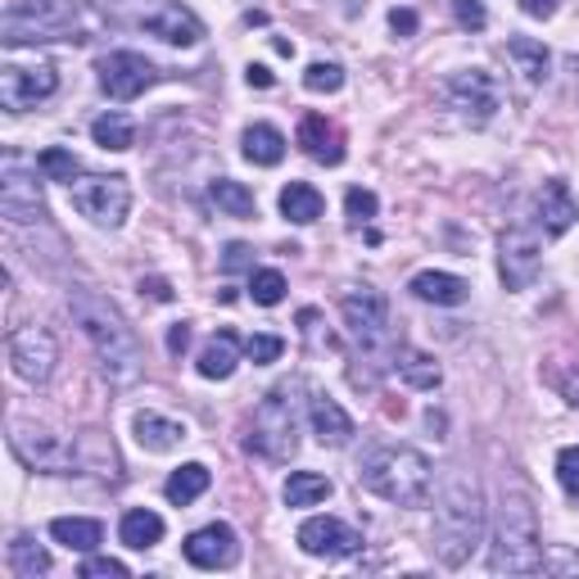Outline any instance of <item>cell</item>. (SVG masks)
<instances>
[{
    "mask_svg": "<svg viewBox=\"0 0 579 579\" xmlns=\"http://www.w3.org/2000/svg\"><path fill=\"white\" fill-rule=\"evenodd\" d=\"M394 376H399V381H408L412 390H434L444 372H440V362H434L430 353L399 344V349H394Z\"/></svg>",
    "mask_w": 579,
    "mask_h": 579,
    "instance_id": "obj_25",
    "label": "cell"
},
{
    "mask_svg": "<svg viewBox=\"0 0 579 579\" xmlns=\"http://www.w3.org/2000/svg\"><path fill=\"white\" fill-rule=\"evenodd\" d=\"M91 136L100 150H131V140H136V122L127 114H100L91 122Z\"/></svg>",
    "mask_w": 579,
    "mask_h": 579,
    "instance_id": "obj_34",
    "label": "cell"
},
{
    "mask_svg": "<svg viewBox=\"0 0 579 579\" xmlns=\"http://www.w3.org/2000/svg\"><path fill=\"white\" fill-rule=\"evenodd\" d=\"M507 59L517 63V72H521L530 87H539L548 78V68H552V55L543 50V41H530V37H512V41H507Z\"/></svg>",
    "mask_w": 579,
    "mask_h": 579,
    "instance_id": "obj_28",
    "label": "cell"
},
{
    "mask_svg": "<svg viewBox=\"0 0 579 579\" xmlns=\"http://www.w3.org/2000/svg\"><path fill=\"white\" fill-rule=\"evenodd\" d=\"M453 14H458V23H462L467 32H480V28L489 23V14H484L480 0H453Z\"/></svg>",
    "mask_w": 579,
    "mask_h": 579,
    "instance_id": "obj_43",
    "label": "cell"
},
{
    "mask_svg": "<svg viewBox=\"0 0 579 579\" xmlns=\"http://www.w3.org/2000/svg\"><path fill=\"white\" fill-rule=\"evenodd\" d=\"M59 91V78L50 63H6L0 68V105H6L10 114H23L41 100H50Z\"/></svg>",
    "mask_w": 579,
    "mask_h": 579,
    "instance_id": "obj_13",
    "label": "cell"
},
{
    "mask_svg": "<svg viewBox=\"0 0 579 579\" xmlns=\"http://www.w3.org/2000/svg\"><path fill=\"white\" fill-rule=\"evenodd\" d=\"M10 570H14L19 579H37V575L50 570V552L37 548L28 534H14V539H10Z\"/></svg>",
    "mask_w": 579,
    "mask_h": 579,
    "instance_id": "obj_35",
    "label": "cell"
},
{
    "mask_svg": "<svg viewBox=\"0 0 579 579\" xmlns=\"http://www.w3.org/2000/svg\"><path fill=\"white\" fill-rule=\"evenodd\" d=\"M322 208H326V199H322V190L308 186V181H290V186L281 190V213L290 217V223H300V227L317 223Z\"/></svg>",
    "mask_w": 579,
    "mask_h": 579,
    "instance_id": "obj_27",
    "label": "cell"
},
{
    "mask_svg": "<svg viewBox=\"0 0 579 579\" xmlns=\"http://www.w3.org/2000/svg\"><path fill=\"white\" fill-rule=\"evenodd\" d=\"M300 145H304V155H313L317 164H340V159H344L340 131H335L322 114H304V122H300Z\"/></svg>",
    "mask_w": 579,
    "mask_h": 579,
    "instance_id": "obj_23",
    "label": "cell"
},
{
    "mask_svg": "<svg viewBox=\"0 0 579 579\" xmlns=\"http://www.w3.org/2000/svg\"><path fill=\"white\" fill-rule=\"evenodd\" d=\"M304 87H308V91H317V96H331V91H340V87H344V68H340V63L317 59V63H308V68H304Z\"/></svg>",
    "mask_w": 579,
    "mask_h": 579,
    "instance_id": "obj_37",
    "label": "cell"
},
{
    "mask_svg": "<svg viewBox=\"0 0 579 579\" xmlns=\"http://www.w3.org/2000/svg\"><path fill=\"white\" fill-rule=\"evenodd\" d=\"M249 300L263 304V308H276V304L285 300V276H281L276 267L254 272V276H249Z\"/></svg>",
    "mask_w": 579,
    "mask_h": 579,
    "instance_id": "obj_36",
    "label": "cell"
},
{
    "mask_svg": "<svg viewBox=\"0 0 579 579\" xmlns=\"http://www.w3.org/2000/svg\"><path fill=\"white\" fill-rule=\"evenodd\" d=\"M249 263V249L245 245H227V267H245Z\"/></svg>",
    "mask_w": 579,
    "mask_h": 579,
    "instance_id": "obj_49",
    "label": "cell"
},
{
    "mask_svg": "<svg viewBox=\"0 0 579 579\" xmlns=\"http://www.w3.org/2000/svg\"><path fill=\"white\" fill-rule=\"evenodd\" d=\"M534 213H539V227H543V236H566V232L575 227V217H579V208H575V199H570V186H566V181H543Z\"/></svg>",
    "mask_w": 579,
    "mask_h": 579,
    "instance_id": "obj_20",
    "label": "cell"
},
{
    "mask_svg": "<svg viewBox=\"0 0 579 579\" xmlns=\"http://www.w3.org/2000/svg\"><path fill=\"white\" fill-rule=\"evenodd\" d=\"M543 566L539 548V521L526 493H507L498 507V530L489 548V570L493 575H534Z\"/></svg>",
    "mask_w": 579,
    "mask_h": 579,
    "instance_id": "obj_4",
    "label": "cell"
},
{
    "mask_svg": "<svg viewBox=\"0 0 579 579\" xmlns=\"http://www.w3.org/2000/svg\"><path fill=\"white\" fill-rule=\"evenodd\" d=\"M480 539H484L480 484L467 475H453L444 498H440V512H434V552H440L444 566H462V561H471Z\"/></svg>",
    "mask_w": 579,
    "mask_h": 579,
    "instance_id": "obj_3",
    "label": "cell"
},
{
    "mask_svg": "<svg viewBox=\"0 0 579 579\" xmlns=\"http://www.w3.org/2000/svg\"><path fill=\"white\" fill-rule=\"evenodd\" d=\"M498 267H502L507 290H530L534 276H539V236L526 232V227H512V232L502 236V258H498Z\"/></svg>",
    "mask_w": 579,
    "mask_h": 579,
    "instance_id": "obj_17",
    "label": "cell"
},
{
    "mask_svg": "<svg viewBox=\"0 0 579 579\" xmlns=\"http://www.w3.org/2000/svg\"><path fill=\"white\" fill-rule=\"evenodd\" d=\"M118 534H122V543L131 552H145V548H155L164 539V517H155L150 507H131V512L122 517V526H118Z\"/></svg>",
    "mask_w": 579,
    "mask_h": 579,
    "instance_id": "obj_29",
    "label": "cell"
},
{
    "mask_svg": "<svg viewBox=\"0 0 579 579\" xmlns=\"http://www.w3.org/2000/svg\"><path fill=\"white\" fill-rule=\"evenodd\" d=\"M236 557H241V539L223 521H213L186 539V561L199 570H227V566H236Z\"/></svg>",
    "mask_w": 579,
    "mask_h": 579,
    "instance_id": "obj_16",
    "label": "cell"
},
{
    "mask_svg": "<svg viewBox=\"0 0 579 579\" xmlns=\"http://www.w3.org/2000/svg\"><path fill=\"white\" fill-rule=\"evenodd\" d=\"M245 159L258 164V168H276L285 159V136L272 122H254L245 131Z\"/></svg>",
    "mask_w": 579,
    "mask_h": 579,
    "instance_id": "obj_30",
    "label": "cell"
},
{
    "mask_svg": "<svg viewBox=\"0 0 579 579\" xmlns=\"http://www.w3.org/2000/svg\"><path fill=\"white\" fill-rule=\"evenodd\" d=\"M10 449L28 471H41V475H72L78 471V449H72L68 440H59V434L41 430V425L14 421L10 425Z\"/></svg>",
    "mask_w": 579,
    "mask_h": 579,
    "instance_id": "obj_8",
    "label": "cell"
},
{
    "mask_svg": "<svg viewBox=\"0 0 579 579\" xmlns=\"http://www.w3.org/2000/svg\"><path fill=\"white\" fill-rule=\"evenodd\" d=\"M186 344H190V326H186V322H177V326L168 331V353H173V357H181V353H186Z\"/></svg>",
    "mask_w": 579,
    "mask_h": 579,
    "instance_id": "obj_46",
    "label": "cell"
},
{
    "mask_svg": "<svg viewBox=\"0 0 579 579\" xmlns=\"http://www.w3.org/2000/svg\"><path fill=\"white\" fill-rule=\"evenodd\" d=\"M557 480H561V489H566L570 498H579V444L557 453Z\"/></svg>",
    "mask_w": 579,
    "mask_h": 579,
    "instance_id": "obj_41",
    "label": "cell"
},
{
    "mask_svg": "<svg viewBox=\"0 0 579 579\" xmlns=\"http://www.w3.org/2000/svg\"><path fill=\"white\" fill-rule=\"evenodd\" d=\"M186 440V425L181 421H168L159 412H140L136 416V444L140 449H150V453H168Z\"/></svg>",
    "mask_w": 579,
    "mask_h": 579,
    "instance_id": "obj_24",
    "label": "cell"
},
{
    "mask_svg": "<svg viewBox=\"0 0 579 579\" xmlns=\"http://www.w3.org/2000/svg\"><path fill=\"white\" fill-rule=\"evenodd\" d=\"M322 498H331V480L326 475H317V471H290V480H285V507H313Z\"/></svg>",
    "mask_w": 579,
    "mask_h": 579,
    "instance_id": "obj_33",
    "label": "cell"
},
{
    "mask_svg": "<svg viewBox=\"0 0 579 579\" xmlns=\"http://www.w3.org/2000/svg\"><path fill=\"white\" fill-rule=\"evenodd\" d=\"M521 10H526L530 19H548V14L557 10V0H521Z\"/></svg>",
    "mask_w": 579,
    "mask_h": 579,
    "instance_id": "obj_47",
    "label": "cell"
},
{
    "mask_svg": "<svg viewBox=\"0 0 579 579\" xmlns=\"http://www.w3.org/2000/svg\"><path fill=\"white\" fill-rule=\"evenodd\" d=\"M245 353H249V362L267 367V362H276V357L285 353V340H281V335H249V340H245Z\"/></svg>",
    "mask_w": 579,
    "mask_h": 579,
    "instance_id": "obj_40",
    "label": "cell"
},
{
    "mask_svg": "<svg viewBox=\"0 0 579 579\" xmlns=\"http://www.w3.org/2000/svg\"><path fill=\"white\" fill-rule=\"evenodd\" d=\"M376 195L372 190H362V186H353L349 195H344V213H349V227H367L372 217H376Z\"/></svg>",
    "mask_w": 579,
    "mask_h": 579,
    "instance_id": "obj_39",
    "label": "cell"
},
{
    "mask_svg": "<svg viewBox=\"0 0 579 579\" xmlns=\"http://www.w3.org/2000/svg\"><path fill=\"white\" fill-rule=\"evenodd\" d=\"M340 313H344V326H349V335L362 353H385V349L394 353L399 349L394 335H390V304H385L381 290H372V285L349 290V295L340 300Z\"/></svg>",
    "mask_w": 579,
    "mask_h": 579,
    "instance_id": "obj_6",
    "label": "cell"
},
{
    "mask_svg": "<svg viewBox=\"0 0 579 579\" xmlns=\"http://www.w3.org/2000/svg\"><path fill=\"white\" fill-rule=\"evenodd\" d=\"M122 575H127V566L114 561V557H87L82 561V579H122Z\"/></svg>",
    "mask_w": 579,
    "mask_h": 579,
    "instance_id": "obj_42",
    "label": "cell"
},
{
    "mask_svg": "<svg viewBox=\"0 0 579 579\" xmlns=\"http://www.w3.org/2000/svg\"><path fill=\"white\" fill-rule=\"evenodd\" d=\"M131 19H136V28H145L168 46H195L204 37V23L186 6H177V0H136Z\"/></svg>",
    "mask_w": 579,
    "mask_h": 579,
    "instance_id": "obj_12",
    "label": "cell"
},
{
    "mask_svg": "<svg viewBox=\"0 0 579 579\" xmlns=\"http://www.w3.org/2000/svg\"><path fill=\"white\" fill-rule=\"evenodd\" d=\"M408 290L416 300H425V304H444V308H453V304H462L467 300V281L462 276H453V272H416L412 281H408Z\"/></svg>",
    "mask_w": 579,
    "mask_h": 579,
    "instance_id": "obj_22",
    "label": "cell"
},
{
    "mask_svg": "<svg viewBox=\"0 0 579 579\" xmlns=\"http://www.w3.org/2000/svg\"><path fill=\"white\" fill-rule=\"evenodd\" d=\"M72 28V6L63 0H14L6 10V41H59Z\"/></svg>",
    "mask_w": 579,
    "mask_h": 579,
    "instance_id": "obj_9",
    "label": "cell"
},
{
    "mask_svg": "<svg viewBox=\"0 0 579 579\" xmlns=\"http://www.w3.org/2000/svg\"><path fill=\"white\" fill-rule=\"evenodd\" d=\"M68 308H72V322H78L82 335L91 340L105 376H109L114 385H131V381L145 372V353H140L136 331L122 322V313H118L109 300L91 295V290H78V295L68 300Z\"/></svg>",
    "mask_w": 579,
    "mask_h": 579,
    "instance_id": "obj_1",
    "label": "cell"
},
{
    "mask_svg": "<svg viewBox=\"0 0 579 579\" xmlns=\"http://www.w3.org/2000/svg\"><path fill=\"white\" fill-rule=\"evenodd\" d=\"M68 195H72V208L96 227H118L131 208V186L127 177H114V173H91V177L68 181Z\"/></svg>",
    "mask_w": 579,
    "mask_h": 579,
    "instance_id": "obj_7",
    "label": "cell"
},
{
    "mask_svg": "<svg viewBox=\"0 0 579 579\" xmlns=\"http://www.w3.org/2000/svg\"><path fill=\"white\" fill-rule=\"evenodd\" d=\"M444 96H449V105H453L471 127H484V122L498 114V105H502V87H498L493 72H484V68H462V72H453L449 87H444Z\"/></svg>",
    "mask_w": 579,
    "mask_h": 579,
    "instance_id": "obj_10",
    "label": "cell"
},
{
    "mask_svg": "<svg viewBox=\"0 0 579 579\" xmlns=\"http://www.w3.org/2000/svg\"><path fill=\"white\" fill-rule=\"evenodd\" d=\"M245 449L258 453V458H267V462H290V458H295V449H300V416H295V399H290V385L272 390V394L254 408Z\"/></svg>",
    "mask_w": 579,
    "mask_h": 579,
    "instance_id": "obj_5",
    "label": "cell"
},
{
    "mask_svg": "<svg viewBox=\"0 0 579 579\" xmlns=\"http://www.w3.org/2000/svg\"><path fill=\"white\" fill-rule=\"evenodd\" d=\"M236 362H241V340H236V331H217L204 349H199V376L204 381H227L232 372H236Z\"/></svg>",
    "mask_w": 579,
    "mask_h": 579,
    "instance_id": "obj_21",
    "label": "cell"
},
{
    "mask_svg": "<svg viewBox=\"0 0 579 579\" xmlns=\"http://www.w3.org/2000/svg\"><path fill=\"white\" fill-rule=\"evenodd\" d=\"M155 78H159V68L136 50H114L100 59V87L109 100H136L145 87H155Z\"/></svg>",
    "mask_w": 579,
    "mask_h": 579,
    "instance_id": "obj_14",
    "label": "cell"
},
{
    "mask_svg": "<svg viewBox=\"0 0 579 579\" xmlns=\"http://www.w3.org/2000/svg\"><path fill=\"white\" fill-rule=\"evenodd\" d=\"M308 421H313V434H317L322 444H331V449H344L353 440V416L331 394H322V390L308 399Z\"/></svg>",
    "mask_w": 579,
    "mask_h": 579,
    "instance_id": "obj_19",
    "label": "cell"
},
{
    "mask_svg": "<svg viewBox=\"0 0 579 579\" xmlns=\"http://www.w3.org/2000/svg\"><path fill=\"white\" fill-rule=\"evenodd\" d=\"M50 539L63 543L68 552H96L105 539V526L87 521V517H59V521H50Z\"/></svg>",
    "mask_w": 579,
    "mask_h": 579,
    "instance_id": "obj_26",
    "label": "cell"
},
{
    "mask_svg": "<svg viewBox=\"0 0 579 579\" xmlns=\"http://www.w3.org/2000/svg\"><path fill=\"white\" fill-rule=\"evenodd\" d=\"M0 213L10 217V223H37V217L46 213V204H41V186H37V177L10 155L6 159V168H0Z\"/></svg>",
    "mask_w": 579,
    "mask_h": 579,
    "instance_id": "obj_15",
    "label": "cell"
},
{
    "mask_svg": "<svg viewBox=\"0 0 579 579\" xmlns=\"http://www.w3.org/2000/svg\"><path fill=\"white\" fill-rule=\"evenodd\" d=\"M249 87H272V68H263V63H249Z\"/></svg>",
    "mask_w": 579,
    "mask_h": 579,
    "instance_id": "obj_48",
    "label": "cell"
},
{
    "mask_svg": "<svg viewBox=\"0 0 579 579\" xmlns=\"http://www.w3.org/2000/svg\"><path fill=\"white\" fill-rule=\"evenodd\" d=\"M208 467L204 462H186V467H177L173 475H168V484H164V493H168V502H177V507H186V502H195L204 489H208Z\"/></svg>",
    "mask_w": 579,
    "mask_h": 579,
    "instance_id": "obj_31",
    "label": "cell"
},
{
    "mask_svg": "<svg viewBox=\"0 0 579 579\" xmlns=\"http://www.w3.org/2000/svg\"><path fill=\"white\" fill-rule=\"evenodd\" d=\"M208 199L223 208L227 217H254V190L245 181H232V177H217L208 186Z\"/></svg>",
    "mask_w": 579,
    "mask_h": 579,
    "instance_id": "obj_32",
    "label": "cell"
},
{
    "mask_svg": "<svg viewBox=\"0 0 579 579\" xmlns=\"http://www.w3.org/2000/svg\"><path fill=\"white\" fill-rule=\"evenodd\" d=\"M357 480L367 484L376 498L394 502V507H425L434 471H430L425 453H416L408 444H381V449H372L367 458H362Z\"/></svg>",
    "mask_w": 579,
    "mask_h": 579,
    "instance_id": "obj_2",
    "label": "cell"
},
{
    "mask_svg": "<svg viewBox=\"0 0 579 579\" xmlns=\"http://www.w3.org/2000/svg\"><path fill=\"white\" fill-rule=\"evenodd\" d=\"M300 548L308 557H353L362 548V534L335 517H308L300 526Z\"/></svg>",
    "mask_w": 579,
    "mask_h": 579,
    "instance_id": "obj_18",
    "label": "cell"
},
{
    "mask_svg": "<svg viewBox=\"0 0 579 579\" xmlns=\"http://www.w3.org/2000/svg\"><path fill=\"white\" fill-rule=\"evenodd\" d=\"M140 295H150L155 304H168V300H173V290H168V281L150 276V281H140Z\"/></svg>",
    "mask_w": 579,
    "mask_h": 579,
    "instance_id": "obj_44",
    "label": "cell"
},
{
    "mask_svg": "<svg viewBox=\"0 0 579 579\" xmlns=\"http://www.w3.org/2000/svg\"><path fill=\"white\" fill-rule=\"evenodd\" d=\"M55 362H59V344L46 326H19L10 335V367H14L19 381L46 385L55 376Z\"/></svg>",
    "mask_w": 579,
    "mask_h": 579,
    "instance_id": "obj_11",
    "label": "cell"
},
{
    "mask_svg": "<svg viewBox=\"0 0 579 579\" xmlns=\"http://www.w3.org/2000/svg\"><path fill=\"white\" fill-rule=\"evenodd\" d=\"M390 28H394L399 37H412V32H416V14H412V10H390Z\"/></svg>",
    "mask_w": 579,
    "mask_h": 579,
    "instance_id": "obj_45",
    "label": "cell"
},
{
    "mask_svg": "<svg viewBox=\"0 0 579 579\" xmlns=\"http://www.w3.org/2000/svg\"><path fill=\"white\" fill-rule=\"evenodd\" d=\"M37 168H41L50 181H72V177H78V159H72L68 150H59V145H50V150H41Z\"/></svg>",
    "mask_w": 579,
    "mask_h": 579,
    "instance_id": "obj_38",
    "label": "cell"
},
{
    "mask_svg": "<svg viewBox=\"0 0 579 579\" xmlns=\"http://www.w3.org/2000/svg\"><path fill=\"white\" fill-rule=\"evenodd\" d=\"M566 399L579 408V372H570V376H566Z\"/></svg>",
    "mask_w": 579,
    "mask_h": 579,
    "instance_id": "obj_50",
    "label": "cell"
}]
</instances>
